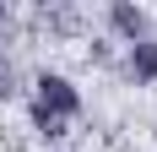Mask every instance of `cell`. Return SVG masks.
I'll return each instance as SVG.
<instances>
[{
  "instance_id": "5b68a950",
  "label": "cell",
  "mask_w": 157,
  "mask_h": 152,
  "mask_svg": "<svg viewBox=\"0 0 157 152\" xmlns=\"http://www.w3.org/2000/svg\"><path fill=\"white\" fill-rule=\"evenodd\" d=\"M0 22H6V0H0Z\"/></svg>"
},
{
  "instance_id": "7a4b0ae2",
  "label": "cell",
  "mask_w": 157,
  "mask_h": 152,
  "mask_svg": "<svg viewBox=\"0 0 157 152\" xmlns=\"http://www.w3.org/2000/svg\"><path fill=\"white\" fill-rule=\"evenodd\" d=\"M109 27L125 38V44H141V38H152V16L136 6V0H114L109 6Z\"/></svg>"
},
{
  "instance_id": "3957f363",
  "label": "cell",
  "mask_w": 157,
  "mask_h": 152,
  "mask_svg": "<svg viewBox=\"0 0 157 152\" xmlns=\"http://www.w3.org/2000/svg\"><path fill=\"white\" fill-rule=\"evenodd\" d=\"M125 71L136 87H152L157 82V38H141V44H125Z\"/></svg>"
},
{
  "instance_id": "277c9868",
  "label": "cell",
  "mask_w": 157,
  "mask_h": 152,
  "mask_svg": "<svg viewBox=\"0 0 157 152\" xmlns=\"http://www.w3.org/2000/svg\"><path fill=\"white\" fill-rule=\"evenodd\" d=\"M27 114H33V125H38L44 136H65V120H54V114H44V109H38V103H33Z\"/></svg>"
},
{
  "instance_id": "6da1fadb",
  "label": "cell",
  "mask_w": 157,
  "mask_h": 152,
  "mask_svg": "<svg viewBox=\"0 0 157 152\" xmlns=\"http://www.w3.org/2000/svg\"><path fill=\"white\" fill-rule=\"evenodd\" d=\"M33 103L44 109V114H54V120H76L81 114V87L71 82V76H60V71H38Z\"/></svg>"
}]
</instances>
